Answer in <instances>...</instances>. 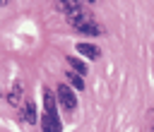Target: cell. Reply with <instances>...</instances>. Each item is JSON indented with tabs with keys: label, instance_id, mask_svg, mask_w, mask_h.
I'll return each mask as SVG.
<instances>
[{
	"label": "cell",
	"instance_id": "obj_1",
	"mask_svg": "<svg viewBox=\"0 0 154 132\" xmlns=\"http://www.w3.org/2000/svg\"><path fill=\"white\" fill-rule=\"evenodd\" d=\"M55 96H58V103H60L67 113H75V110H77V94H75L72 86H67V84H58Z\"/></svg>",
	"mask_w": 154,
	"mask_h": 132
},
{
	"label": "cell",
	"instance_id": "obj_2",
	"mask_svg": "<svg viewBox=\"0 0 154 132\" xmlns=\"http://www.w3.org/2000/svg\"><path fill=\"white\" fill-rule=\"evenodd\" d=\"M41 130L43 132H60L63 130V122H60L58 113H43L41 115Z\"/></svg>",
	"mask_w": 154,
	"mask_h": 132
},
{
	"label": "cell",
	"instance_id": "obj_3",
	"mask_svg": "<svg viewBox=\"0 0 154 132\" xmlns=\"http://www.w3.org/2000/svg\"><path fill=\"white\" fill-rule=\"evenodd\" d=\"M55 7L63 14H67V17H72V14H77V12L84 10L82 7V0H55Z\"/></svg>",
	"mask_w": 154,
	"mask_h": 132
},
{
	"label": "cell",
	"instance_id": "obj_4",
	"mask_svg": "<svg viewBox=\"0 0 154 132\" xmlns=\"http://www.w3.org/2000/svg\"><path fill=\"white\" fill-rule=\"evenodd\" d=\"M91 22H94V17H91L87 10H82V12L72 14V17H67V24L75 26V29H79V26H84V24H91Z\"/></svg>",
	"mask_w": 154,
	"mask_h": 132
},
{
	"label": "cell",
	"instance_id": "obj_5",
	"mask_svg": "<svg viewBox=\"0 0 154 132\" xmlns=\"http://www.w3.org/2000/svg\"><path fill=\"white\" fill-rule=\"evenodd\" d=\"M77 53H79V55H84V58H89V60H96V58L101 55V50H99L94 43H84V41H82V43H77Z\"/></svg>",
	"mask_w": 154,
	"mask_h": 132
},
{
	"label": "cell",
	"instance_id": "obj_6",
	"mask_svg": "<svg viewBox=\"0 0 154 132\" xmlns=\"http://www.w3.org/2000/svg\"><path fill=\"white\" fill-rule=\"evenodd\" d=\"M22 96H24V84L22 82H14L12 84V89H10V94H7V101H10V106H19V101H22Z\"/></svg>",
	"mask_w": 154,
	"mask_h": 132
},
{
	"label": "cell",
	"instance_id": "obj_7",
	"mask_svg": "<svg viewBox=\"0 0 154 132\" xmlns=\"http://www.w3.org/2000/svg\"><path fill=\"white\" fill-rule=\"evenodd\" d=\"M65 77H67V82H70V86H72V89H77V91H82V89H84V79H82V74H77L75 70H67V72H65Z\"/></svg>",
	"mask_w": 154,
	"mask_h": 132
},
{
	"label": "cell",
	"instance_id": "obj_8",
	"mask_svg": "<svg viewBox=\"0 0 154 132\" xmlns=\"http://www.w3.org/2000/svg\"><path fill=\"white\" fill-rule=\"evenodd\" d=\"M24 120H26V122H31V125H36V122H38L36 106H34V101H31V98H29V101H26V106H24Z\"/></svg>",
	"mask_w": 154,
	"mask_h": 132
},
{
	"label": "cell",
	"instance_id": "obj_9",
	"mask_svg": "<svg viewBox=\"0 0 154 132\" xmlns=\"http://www.w3.org/2000/svg\"><path fill=\"white\" fill-rule=\"evenodd\" d=\"M77 31H79V34H89V36H99V34H103V29H101L96 22H91V24H84V26H79Z\"/></svg>",
	"mask_w": 154,
	"mask_h": 132
},
{
	"label": "cell",
	"instance_id": "obj_10",
	"mask_svg": "<svg viewBox=\"0 0 154 132\" xmlns=\"http://www.w3.org/2000/svg\"><path fill=\"white\" fill-rule=\"evenodd\" d=\"M67 62H70V67H72L77 74H87V65H84L79 58H75V55H67Z\"/></svg>",
	"mask_w": 154,
	"mask_h": 132
},
{
	"label": "cell",
	"instance_id": "obj_11",
	"mask_svg": "<svg viewBox=\"0 0 154 132\" xmlns=\"http://www.w3.org/2000/svg\"><path fill=\"white\" fill-rule=\"evenodd\" d=\"M7 2H10V0H0V7H5V5H7Z\"/></svg>",
	"mask_w": 154,
	"mask_h": 132
}]
</instances>
